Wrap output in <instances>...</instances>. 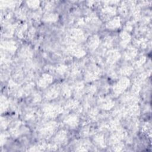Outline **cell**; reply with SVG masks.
I'll return each mask as SVG.
<instances>
[{"label":"cell","instance_id":"obj_1","mask_svg":"<svg viewBox=\"0 0 152 152\" xmlns=\"http://www.w3.org/2000/svg\"><path fill=\"white\" fill-rule=\"evenodd\" d=\"M63 108L59 106L53 104H48L45 105L43 108V113L48 118H55L58 115L63 112Z\"/></svg>","mask_w":152,"mask_h":152},{"label":"cell","instance_id":"obj_2","mask_svg":"<svg viewBox=\"0 0 152 152\" xmlns=\"http://www.w3.org/2000/svg\"><path fill=\"white\" fill-rule=\"evenodd\" d=\"M58 128L57 123L55 121H50L45 124L40 129L39 133L43 138H48L51 137L56 131Z\"/></svg>","mask_w":152,"mask_h":152},{"label":"cell","instance_id":"obj_3","mask_svg":"<svg viewBox=\"0 0 152 152\" xmlns=\"http://www.w3.org/2000/svg\"><path fill=\"white\" fill-rule=\"evenodd\" d=\"M130 80L126 77H124L118 81L113 87V93L116 96H119L123 93L129 87Z\"/></svg>","mask_w":152,"mask_h":152},{"label":"cell","instance_id":"obj_4","mask_svg":"<svg viewBox=\"0 0 152 152\" xmlns=\"http://www.w3.org/2000/svg\"><path fill=\"white\" fill-rule=\"evenodd\" d=\"M68 50L71 55L78 58H82L86 54L85 50L82 47L75 44L74 42L69 43L68 47Z\"/></svg>","mask_w":152,"mask_h":152},{"label":"cell","instance_id":"obj_5","mask_svg":"<svg viewBox=\"0 0 152 152\" xmlns=\"http://www.w3.org/2000/svg\"><path fill=\"white\" fill-rule=\"evenodd\" d=\"M116 14V9L115 7L111 5H106L102 8L101 16L102 18L107 21L114 17Z\"/></svg>","mask_w":152,"mask_h":152},{"label":"cell","instance_id":"obj_6","mask_svg":"<svg viewBox=\"0 0 152 152\" xmlns=\"http://www.w3.org/2000/svg\"><path fill=\"white\" fill-rule=\"evenodd\" d=\"M64 123L72 129L75 128L79 124V118L78 115L75 113L69 114L65 118Z\"/></svg>","mask_w":152,"mask_h":152},{"label":"cell","instance_id":"obj_7","mask_svg":"<svg viewBox=\"0 0 152 152\" xmlns=\"http://www.w3.org/2000/svg\"><path fill=\"white\" fill-rule=\"evenodd\" d=\"M52 81V76L48 73H44L39 78L37 81V86L42 88H45L50 85Z\"/></svg>","mask_w":152,"mask_h":152},{"label":"cell","instance_id":"obj_8","mask_svg":"<svg viewBox=\"0 0 152 152\" xmlns=\"http://www.w3.org/2000/svg\"><path fill=\"white\" fill-rule=\"evenodd\" d=\"M100 75V69L97 67H94L88 70L85 74L86 81H93L97 80Z\"/></svg>","mask_w":152,"mask_h":152},{"label":"cell","instance_id":"obj_9","mask_svg":"<svg viewBox=\"0 0 152 152\" xmlns=\"http://www.w3.org/2000/svg\"><path fill=\"white\" fill-rule=\"evenodd\" d=\"M69 38L73 42H81L84 39L83 31L80 28H72L69 33Z\"/></svg>","mask_w":152,"mask_h":152},{"label":"cell","instance_id":"obj_10","mask_svg":"<svg viewBox=\"0 0 152 152\" xmlns=\"http://www.w3.org/2000/svg\"><path fill=\"white\" fill-rule=\"evenodd\" d=\"M121 58V53L116 49H110L107 53L106 61L109 64H113Z\"/></svg>","mask_w":152,"mask_h":152},{"label":"cell","instance_id":"obj_11","mask_svg":"<svg viewBox=\"0 0 152 152\" xmlns=\"http://www.w3.org/2000/svg\"><path fill=\"white\" fill-rule=\"evenodd\" d=\"M121 26V20L119 17H114L106 22V28L110 30H115Z\"/></svg>","mask_w":152,"mask_h":152},{"label":"cell","instance_id":"obj_12","mask_svg":"<svg viewBox=\"0 0 152 152\" xmlns=\"http://www.w3.org/2000/svg\"><path fill=\"white\" fill-rule=\"evenodd\" d=\"M60 92L59 87L56 85H53L49 88L45 93V97L48 100H52L58 97Z\"/></svg>","mask_w":152,"mask_h":152},{"label":"cell","instance_id":"obj_13","mask_svg":"<svg viewBox=\"0 0 152 152\" xmlns=\"http://www.w3.org/2000/svg\"><path fill=\"white\" fill-rule=\"evenodd\" d=\"M125 115L129 116H136L140 113V107L136 102L131 103L125 110Z\"/></svg>","mask_w":152,"mask_h":152},{"label":"cell","instance_id":"obj_14","mask_svg":"<svg viewBox=\"0 0 152 152\" xmlns=\"http://www.w3.org/2000/svg\"><path fill=\"white\" fill-rule=\"evenodd\" d=\"M67 132L64 129L59 130L57 132L54 141L56 144L61 145L65 143L67 140Z\"/></svg>","mask_w":152,"mask_h":152},{"label":"cell","instance_id":"obj_15","mask_svg":"<svg viewBox=\"0 0 152 152\" xmlns=\"http://www.w3.org/2000/svg\"><path fill=\"white\" fill-rule=\"evenodd\" d=\"M1 47L9 53H13L15 52L17 49V45L14 41L12 40H5L2 43Z\"/></svg>","mask_w":152,"mask_h":152},{"label":"cell","instance_id":"obj_16","mask_svg":"<svg viewBox=\"0 0 152 152\" xmlns=\"http://www.w3.org/2000/svg\"><path fill=\"white\" fill-rule=\"evenodd\" d=\"M100 44V39L99 36L96 34L91 36L88 38L87 40V46L88 48L91 50H94L97 49Z\"/></svg>","mask_w":152,"mask_h":152},{"label":"cell","instance_id":"obj_17","mask_svg":"<svg viewBox=\"0 0 152 152\" xmlns=\"http://www.w3.org/2000/svg\"><path fill=\"white\" fill-rule=\"evenodd\" d=\"M100 105L101 109L105 110H109L113 107L115 106V102L109 98H103L102 100H100Z\"/></svg>","mask_w":152,"mask_h":152},{"label":"cell","instance_id":"obj_18","mask_svg":"<svg viewBox=\"0 0 152 152\" xmlns=\"http://www.w3.org/2000/svg\"><path fill=\"white\" fill-rule=\"evenodd\" d=\"M138 54V50L134 47H128L124 53V58L125 60L129 61L134 59Z\"/></svg>","mask_w":152,"mask_h":152},{"label":"cell","instance_id":"obj_19","mask_svg":"<svg viewBox=\"0 0 152 152\" xmlns=\"http://www.w3.org/2000/svg\"><path fill=\"white\" fill-rule=\"evenodd\" d=\"M119 38H120V45L123 48H125L127 46L128 44L130 42L131 37L129 33L125 31H123L120 33Z\"/></svg>","mask_w":152,"mask_h":152},{"label":"cell","instance_id":"obj_20","mask_svg":"<svg viewBox=\"0 0 152 152\" xmlns=\"http://www.w3.org/2000/svg\"><path fill=\"white\" fill-rule=\"evenodd\" d=\"M16 34L17 36L20 38L22 39L23 37H24V35H26V33L27 32V25L26 24H23L20 26H18L16 28Z\"/></svg>","mask_w":152,"mask_h":152},{"label":"cell","instance_id":"obj_21","mask_svg":"<svg viewBox=\"0 0 152 152\" xmlns=\"http://www.w3.org/2000/svg\"><path fill=\"white\" fill-rule=\"evenodd\" d=\"M58 15L56 13L48 12L44 15L43 20L46 23H54L58 20Z\"/></svg>","mask_w":152,"mask_h":152},{"label":"cell","instance_id":"obj_22","mask_svg":"<svg viewBox=\"0 0 152 152\" xmlns=\"http://www.w3.org/2000/svg\"><path fill=\"white\" fill-rule=\"evenodd\" d=\"M20 56L25 59H29L32 57L33 52L31 49L28 47L23 48L20 52Z\"/></svg>","mask_w":152,"mask_h":152},{"label":"cell","instance_id":"obj_23","mask_svg":"<svg viewBox=\"0 0 152 152\" xmlns=\"http://www.w3.org/2000/svg\"><path fill=\"white\" fill-rule=\"evenodd\" d=\"M134 70V67L131 66H123L122 68H120L119 69V72L122 75H124V77L129 76L130 75L132 71Z\"/></svg>","mask_w":152,"mask_h":152},{"label":"cell","instance_id":"obj_24","mask_svg":"<svg viewBox=\"0 0 152 152\" xmlns=\"http://www.w3.org/2000/svg\"><path fill=\"white\" fill-rule=\"evenodd\" d=\"M137 46H138L142 49H145L148 45V40L147 39L144 37H141L137 39L135 42Z\"/></svg>","mask_w":152,"mask_h":152},{"label":"cell","instance_id":"obj_25","mask_svg":"<svg viewBox=\"0 0 152 152\" xmlns=\"http://www.w3.org/2000/svg\"><path fill=\"white\" fill-rule=\"evenodd\" d=\"M79 104L77 100H68L65 106V109L68 110H72L77 108Z\"/></svg>","mask_w":152,"mask_h":152},{"label":"cell","instance_id":"obj_26","mask_svg":"<svg viewBox=\"0 0 152 152\" xmlns=\"http://www.w3.org/2000/svg\"><path fill=\"white\" fill-rule=\"evenodd\" d=\"M94 141L97 145L103 147L104 145V140L103 135L101 134L96 135L94 138Z\"/></svg>","mask_w":152,"mask_h":152},{"label":"cell","instance_id":"obj_27","mask_svg":"<svg viewBox=\"0 0 152 152\" xmlns=\"http://www.w3.org/2000/svg\"><path fill=\"white\" fill-rule=\"evenodd\" d=\"M15 15L20 20H25L27 17L26 10L24 8H20L15 12Z\"/></svg>","mask_w":152,"mask_h":152},{"label":"cell","instance_id":"obj_28","mask_svg":"<svg viewBox=\"0 0 152 152\" xmlns=\"http://www.w3.org/2000/svg\"><path fill=\"white\" fill-rule=\"evenodd\" d=\"M71 92H72L71 89L68 85H64L62 87V93L63 94V96L65 97H66V98L69 97L71 95Z\"/></svg>","mask_w":152,"mask_h":152},{"label":"cell","instance_id":"obj_29","mask_svg":"<svg viewBox=\"0 0 152 152\" xmlns=\"http://www.w3.org/2000/svg\"><path fill=\"white\" fill-rule=\"evenodd\" d=\"M119 12L123 15H126L128 12V6L125 2H122L119 7Z\"/></svg>","mask_w":152,"mask_h":152},{"label":"cell","instance_id":"obj_30","mask_svg":"<svg viewBox=\"0 0 152 152\" xmlns=\"http://www.w3.org/2000/svg\"><path fill=\"white\" fill-rule=\"evenodd\" d=\"M26 4L27 6L33 10H37L40 5V2L38 1H27Z\"/></svg>","mask_w":152,"mask_h":152},{"label":"cell","instance_id":"obj_31","mask_svg":"<svg viewBox=\"0 0 152 152\" xmlns=\"http://www.w3.org/2000/svg\"><path fill=\"white\" fill-rule=\"evenodd\" d=\"M84 88V85L83 83L79 82L75 84L74 90L76 94H80L83 92Z\"/></svg>","mask_w":152,"mask_h":152},{"label":"cell","instance_id":"obj_32","mask_svg":"<svg viewBox=\"0 0 152 152\" xmlns=\"http://www.w3.org/2000/svg\"><path fill=\"white\" fill-rule=\"evenodd\" d=\"M145 61H146L145 56H141L136 61H135V62L133 64V65L134 67L139 68L145 62Z\"/></svg>","mask_w":152,"mask_h":152},{"label":"cell","instance_id":"obj_33","mask_svg":"<svg viewBox=\"0 0 152 152\" xmlns=\"http://www.w3.org/2000/svg\"><path fill=\"white\" fill-rule=\"evenodd\" d=\"M56 72L60 74V75H63L64 74L66 71H67V66L63 65V64H61L57 66V67L55 69Z\"/></svg>","mask_w":152,"mask_h":152},{"label":"cell","instance_id":"obj_34","mask_svg":"<svg viewBox=\"0 0 152 152\" xmlns=\"http://www.w3.org/2000/svg\"><path fill=\"white\" fill-rule=\"evenodd\" d=\"M113 39L110 36H107L103 40V45L107 48H110L113 45Z\"/></svg>","mask_w":152,"mask_h":152},{"label":"cell","instance_id":"obj_35","mask_svg":"<svg viewBox=\"0 0 152 152\" xmlns=\"http://www.w3.org/2000/svg\"><path fill=\"white\" fill-rule=\"evenodd\" d=\"M1 111L2 112L3 110H6L9 106V103L8 100L6 99L5 97H1Z\"/></svg>","mask_w":152,"mask_h":152},{"label":"cell","instance_id":"obj_36","mask_svg":"<svg viewBox=\"0 0 152 152\" xmlns=\"http://www.w3.org/2000/svg\"><path fill=\"white\" fill-rule=\"evenodd\" d=\"M35 32H36V30H35L34 28H33V27L30 28L29 30H27V32L26 33L27 37L28 39H32L34 36Z\"/></svg>","mask_w":152,"mask_h":152},{"label":"cell","instance_id":"obj_37","mask_svg":"<svg viewBox=\"0 0 152 152\" xmlns=\"http://www.w3.org/2000/svg\"><path fill=\"white\" fill-rule=\"evenodd\" d=\"M53 7H54V5L52 2H46V4H45V8L46 11H47L48 12H49L51 10H52V9L53 8Z\"/></svg>","mask_w":152,"mask_h":152},{"label":"cell","instance_id":"obj_38","mask_svg":"<svg viewBox=\"0 0 152 152\" xmlns=\"http://www.w3.org/2000/svg\"><path fill=\"white\" fill-rule=\"evenodd\" d=\"M96 90V86H90L88 87L87 88V91L89 93V94H93Z\"/></svg>","mask_w":152,"mask_h":152},{"label":"cell","instance_id":"obj_39","mask_svg":"<svg viewBox=\"0 0 152 152\" xmlns=\"http://www.w3.org/2000/svg\"><path fill=\"white\" fill-rule=\"evenodd\" d=\"M132 23L131 22H128L125 25V31L129 32L132 30Z\"/></svg>","mask_w":152,"mask_h":152},{"label":"cell","instance_id":"obj_40","mask_svg":"<svg viewBox=\"0 0 152 152\" xmlns=\"http://www.w3.org/2000/svg\"><path fill=\"white\" fill-rule=\"evenodd\" d=\"M40 99H41V98H40V96L39 94H34V102H39L40 101Z\"/></svg>","mask_w":152,"mask_h":152}]
</instances>
